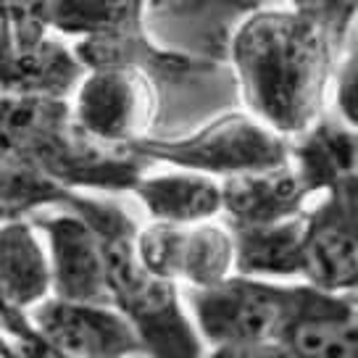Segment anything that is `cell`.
Instances as JSON below:
<instances>
[{"mask_svg":"<svg viewBox=\"0 0 358 358\" xmlns=\"http://www.w3.org/2000/svg\"><path fill=\"white\" fill-rule=\"evenodd\" d=\"M337 50L340 43L322 24L290 6L248 13L229 37V64L245 108L287 140L327 113Z\"/></svg>","mask_w":358,"mask_h":358,"instance_id":"obj_1","label":"cell"},{"mask_svg":"<svg viewBox=\"0 0 358 358\" xmlns=\"http://www.w3.org/2000/svg\"><path fill=\"white\" fill-rule=\"evenodd\" d=\"M64 206L98 232L108 271L111 303L132 322L148 358H203L206 340L185 308L179 285L148 271L137 256V224L119 203L71 190Z\"/></svg>","mask_w":358,"mask_h":358,"instance_id":"obj_2","label":"cell"},{"mask_svg":"<svg viewBox=\"0 0 358 358\" xmlns=\"http://www.w3.org/2000/svg\"><path fill=\"white\" fill-rule=\"evenodd\" d=\"M0 150L32 161L69 190L132 192L150 166L132 148L90 137L61 98L0 92Z\"/></svg>","mask_w":358,"mask_h":358,"instance_id":"obj_3","label":"cell"},{"mask_svg":"<svg viewBox=\"0 0 358 358\" xmlns=\"http://www.w3.org/2000/svg\"><path fill=\"white\" fill-rule=\"evenodd\" d=\"M132 150L150 164H169L177 169L203 171L216 179H229L287 164L292 143L250 111H232L179 137L150 134L134 143Z\"/></svg>","mask_w":358,"mask_h":358,"instance_id":"obj_4","label":"cell"},{"mask_svg":"<svg viewBox=\"0 0 358 358\" xmlns=\"http://www.w3.org/2000/svg\"><path fill=\"white\" fill-rule=\"evenodd\" d=\"M301 298V285L232 274L222 285L187 290V308L206 345H280Z\"/></svg>","mask_w":358,"mask_h":358,"instance_id":"obj_5","label":"cell"},{"mask_svg":"<svg viewBox=\"0 0 358 358\" xmlns=\"http://www.w3.org/2000/svg\"><path fill=\"white\" fill-rule=\"evenodd\" d=\"M77 124L95 140L113 148H132L150 137L158 116V90L150 69L129 58L90 64L71 95Z\"/></svg>","mask_w":358,"mask_h":358,"instance_id":"obj_6","label":"cell"},{"mask_svg":"<svg viewBox=\"0 0 358 358\" xmlns=\"http://www.w3.org/2000/svg\"><path fill=\"white\" fill-rule=\"evenodd\" d=\"M29 319L64 358L145 356L137 329L113 303H79L50 295L34 306Z\"/></svg>","mask_w":358,"mask_h":358,"instance_id":"obj_7","label":"cell"},{"mask_svg":"<svg viewBox=\"0 0 358 358\" xmlns=\"http://www.w3.org/2000/svg\"><path fill=\"white\" fill-rule=\"evenodd\" d=\"M29 219L48 248L53 295L79 303H111L106 256L92 224L69 206L40 208Z\"/></svg>","mask_w":358,"mask_h":358,"instance_id":"obj_8","label":"cell"},{"mask_svg":"<svg viewBox=\"0 0 358 358\" xmlns=\"http://www.w3.org/2000/svg\"><path fill=\"white\" fill-rule=\"evenodd\" d=\"M358 280V187L319 195L306 211L303 282L345 292Z\"/></svg>","mask_w":358,"mask_h":358,"instance_id":"obj_9","label":"cell"},{"mask_svg":"<svg viewBox=\"0 0 358 358\" xmlns=\"http://www.w3.org/2000/svg\"><path fill=\"white\" fill-rule=\"evenodd\" d=\"M280 348L290 358H358V306L348 292L303 282Z\"/></svg>","mask_w":358,"mask_h":358,"instance_id":"obj_10","label":"cell"},{"mask_svg":"<svg viewBox=\"0 0 358 358\" xmlns=\"http://www.w3.org/2000/svg\"><path fill=\"white\" fill-rule=\"evenodd\" d=\"M224 187V219L229 227L271 224L282 219L301 216L308 203L311 190L306 187L292 161L280 166L248 171L237 177L222 179Z\"/></svg>","mask_w":358,"mask_h":358,"instance_id":"obj_11","label":"cell"},{"mask_svg":"<svg viewBox=\"0 0 358 358\" xmlns=\"http://www.w3.org/2000/svg\"><path fill=\"white\" fill-rule=\"evenodd\" d=\"M132 195L143 203L150 222L166 224H201L211 222L224 213V187L222 179L177 169L143 174L132 187Z\"/></svg>","mask_w":358,"mask_h":358,"instance_id":"obj_12","label":"cell"},{"mask_svg":"<svg viewBox=\"0 0 358 358\" xmlns=\"http://www.w3.org/2000/svg\"><path fill=\"white\" fill-rule=\"evenodd\" d=\"M85 74L87 64L82 61L77 48L48 32L34 43L16 48L11 74L0 92L71 101Z\"/></svg>","mask_w":358,"mask_h":358,"instance_id":"obj_13","label":"cell"},{"mask_svg":"<svg viewBox=\"0 0 358 358\" xmlns=\"http://www.w3.org/2000/svg\"><path fill=\"white\" fill-rule=\"evenodd\" d=\"M306 211L282 222L232 227L237 245V274L277 282L303 280Z\"/></svg>","mask_w":358,"mask_h":358,"instance_id":"obj_14","label":"cell"},{"mask_svg":"<svg viewBox=\"0 0 358 358\" xmlns=\"http://www.w3.org/2000/svg\"><path fill=\"white\" fill-rule=\"evenodd\" d=\"M148 0H43V16L56 34L79 40H129L143 29Z\"/></svg>","mask_w":358,"mask_h":358,"instance_id":"obj_15","label":"cell"},{"mask_svg":"<svg viewBox=\"0 0 358 358\" xmlns=\"http://www.w3.org/2000/svg\"><path fill=\"white\" fill-rule=\"evenodd\" d=\"M237 274V245L232 227L216 219L187 224L179 256V285L187 290H206Z\"/></svg>","mask_w":358,"mask_h":358,"instance_id":"obj_16","label":"cell"},{"mask_svg":"<svg viewBox=\"0 0 358 358\" xmlns=\"http://www.w3.org/2000/svg\"><path fill=\"white\" fill-rule=\"evenodd\" d=\"M69 187L50 179L32 161L0 150V206H6L16 216H29L32 211L64 206Z\"/></svg>","mask_w":358,"mask_h":358,"instance_id":"obj_17","label":"cell"},{"mask_svg":"<svg viewBox=\"0 0 358 358\" xmlns=\"http://www.w3.org/2000/svg\"><path fill=\"white\" fill-rule=\"evenodd\" d=\"M182 237H185V224L150 222L137 229V256L148 271L179 285Z\"/></svg>","mask_w":358,"mask_h":358,"instance_id":"obj_18","label":"cell"},{"mask_svg":"<svg viewBox=\"0 0 358 358\" xmlns=\"http://www.w3.org/2000/svg\"><path fill=\"white\" fill-rule=\"evenodd\" d=\"M287 6L322 24L340 45L358 16V0H287Z\"/></svg>","mask_w":358,"mask_h":358,"instance_id":"obj_19","label":"cell"},{"mask_svg":"<svg viewBox=\"0 0 358 358\" xmlns=\"http://www.w3.org/2000/svg\"><path fill=\"white\" fill-rule=\"evenodd\" d=\"M335 106H337V116L353 132H358V48L337 66Z\"/></svg>","mask_w":358,"mask_h":358,"instance_id":"obj_20","label":"cell"},{"mask_svg":"<svg viewBox=\"0 0 358 358\" xmlns=\"http://www.w3.org/2000/svg\"><path fill=\"white\" fill-rule=\"evenodd\" d=\"M13 58H16V37H13V22L8 0H0V87L11 74Z\"/></svg>","mask_w":358,"mask_h":358,"instance_id":"obj_21","label":"cell"},{"mask_svg":"<svg viewBox=\"0 0 358 358\" xmlns=\"http://www.w3.org/2000/svg\"><path fill=\"white\" fill-rule=\"evenodd\" d=\"M203 358H290L280 345H253V348H211Z\"/></svg>","mask_w":358,"mask_h":358,"instance_id":"obj_22","label":"cell"},{"mask_svg":"<svg viewBox=\"0 0 358 358\" xmlns=\"http://www.w3.org/2000/svg\"><path fill=\"white\" fill-rule=\"evenodd\" d=\"M0 358H16V345L3 324H0Z\"/></svg>","mask_w":358,"mask_h":358,"instance_id":"obj_23","label":"cell"},{"mask_svg":"<svg viewBox=\"0 0 358 358\" xmlns=\"http://www.w3.org/2000/svg\"><path fill=\"white\" fill-rule=\"evenodd\" d=\"M345 292H348V298H350V301L358 306V280L353 282V287H350V290H345Z\"/></svg>","mask_w":358,"mask_h":358,"instance_id":"obj_24","label":"cell"},{"mask_svg":"<svg viewBox=\"0 0 358 358\" xmlns=\"http://www.w3.org/2000/svg\"><path fill=\"white\" fill-rule=\"evenodd\" d=\"M13 216H16V213L8 211L6 206H0V222H8V219H13Z\"/></svg>","mask_w":358,"mask_h":358,"instance_id":"obj_25","label":"cell"}]
</instances>
